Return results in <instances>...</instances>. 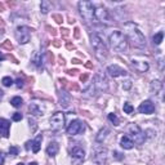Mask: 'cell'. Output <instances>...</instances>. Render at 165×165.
Segmentation results:
<instances>
[{"label":"cell","mask_w":165,"mask_h":165,"mask_svg":"<svg viewBox=\"0 0 165 165\" xmlns=\"http://www.w3.org/2000/svg\"><path fill=\"white\" fill-rule=\"evenodd\" d=\"M70 154H71V159L75 161V165H79L85 159V151L80 146H75L70 151Z\"/></svg>","instance_id":"obj_11"},{"label":"cell","mask_w":165,"mask_h":165,"mask_svg":"<svg viewBox=\"0 0 165 165\" xmlns=\"http://www.w3.org/2000/svg\"><path fill=\"white\" fill-rule=\"evenodd\" d=\"M123 108H124V112H125V113H132L133 111H134V107H133V106L129 103V102H125Z\"/></svg>","instance_id":"obj_30"},{"label":"cell","mask_w":165,"mask_h":165,"mask_svg":"<svg viewBox=\"0 0 165 165\" xmlns=\"http://www.w3.org/2000/svg\"><path fill=\"white\" fill-rule=\"evenodd\" d=\"M128 130H129V134H130L129 138L133 141V143H137V144L144 143V141H146V134H144V132L137 124H130L128 128Z\"/></svg>","instance_id":"obj_5"},{"label":"cell","mask_w":165,"mask_h":165,"mask_svg":"<svg viewBox=\"0 0 165 165\" xmlns=\"http://www.w3.org/2000/svg\"><path fill=\"white\" fill-rule=\"evenodd\" d=\"M29 165H38V163H35V161H32V163H30Z\"/></svg>","instance_id":"obj_44"},{"label":"cell","mask_w":165,"mask_h":165,"mask_svg":"<svg viewBox=\"0 0 165 165\" xmlns=\"http://www.w3.org/2000/svg\"><path fill=\"white\" fill-rule=\"evenodd\" d=\"M3 96H4V92H3V90H1V89H0V98H1Z\"/></svg>","instance_id":"obj_43"},{"label":"cell","mask_w":165,"mask_h":165,"mask_svg":"<svg viewBox=\"0 0 165 165\" xmlns=\"http://www.w3.org/2000/svg\"><path fill=\"white\" fill-rule=\"evenodd\" d=\"M31 62H32L38 69H43V57H41V54L39 52H35L32 54V57H31Z\"/></svg>","instance_id":"obj_22"},{"label":"cell","mask_w":165,"mask_h":165,"mask_svg":"<svg viewBox=\"0 0 165 165\" xmlns=\"http://www.w3.org/2000/svg\"><path fill=\"white\" fill-rule=\"evenodd\" d=\"M79 7V13L82 17L85 22H92L94 21V7L92 1H86V0H81L77 4Z\"/></svg>","instance_id":"obj_4"},{"label":"cell","mask_w":165,"mask_h":165,"mask_svg":"<svg viewBox=\"0 0 165 165\" xmlns=\"http://www.w3.org/2000/svg\"><path fill=\"white\" fill-rule=\"evenodd\" d=\"M90 44H92L97 60L99 62H105L106 58H107V48H106L105 41L102 40V38L97 32L90 34Z\"/></svg>","instance_id":"obj_2"},{"label":"cell","mask_w":165,"mask_h":165,"mask_svg":"<svg viewBox=\"0 0 165 165\" xmlns=\"http://www.w3.org/2000/svg\"><path fill=\"white\" fill-rule=\"evenodd\" d=\"M124 36L129 39V41L133 46L139 49H143L146 46V38L142 34V31L138 29V26L133 22H128L124 25Z\"/></svg>","instance_id":"obj_1"},{"label":"cell","mask_w":165,"mask_h":165,"mask_svg":"<svg viewBox=\"0 0 165 165\" xmlns=\"http://www.w3.org/2000/svg\"><path fill=\"white\" fill-rule=\"evenodd\" d=\"M10 103H12V106H13V107L18 108V107H21V106H22L23 101H22L21 97H13V98L10 99Z\"/></svg>","instance_id":"obj_28"},{"label":"cell","mask_w":165,"mask_h":165,"mask_svg":"<svg viewBox=\"0 0 165 165\" xmlns=\"http://www.w3.org/2000/svg\"><path fill=\"white\" fill-rule=\"evenodd\" d=\"M58 151H60V144L57 142H54V141L49 142L48 147H46V155L50 156V158H53V156H56L58 154Z\"/></svg>","instance_id":"obj_18"},{"label":"cell","mask_w":165,"mask_h":165,"mask_svg":"<svg viewBox=\"0 0 165 165\" xmlns=\"http://www.w3.org/2000/svg\"><path fill=\"white\" fill-rule=\"evenodd\" d=\"M66 117L63 112H56L53 113V116L50 117V129L53 132H60L65 128Z\"/></svg>","instance_id":"obj_7"},{"label":"cell","mask_w":165,"mask_h":165,"mask_svg":"<svg viewBox=\"0 0 165 165\" xmlns=\"http://www.w3.org/2000/svg\"><path fill=\"white\" fill-rule=\"evenodd\" d=\"M86 79H88V75H86V74H85V75H81V76H80V80H81V81H85Z\"/></svg>","instance_id":"obj_40"},{"label":"cell","mask_w":165,"mask_h":165,"mask_svg":"<svg viewBox=\"0 0 165 165\" xmlns=\"http://www.w3.org/2000/svg\"><path fill=\"white\" fill-rule=\"evenodd\" d=\"M18 152H19L18 147H15V146H10V147H9V154H10L12 156H17Z\"/></svg>","instance_id":"obj_34"},{"label":"cell","mask_w":165,"mask_h":165,"mask_svg":"<svg viewBox=\"0 0 165 165\" xmlns=\"http://www.w3.org/2000/svg\"><path fill=\"white\" fill-rule=\"evenodd\" d=\"M17 165H25V164H23V163H18Z\"/></svg>","instance_id":"obj_45"},{"label":"cell","mask_w":165,"mask_h":165,"mask_svg":"<svg viewBox=\"0 0 165 165\" xmlns=\"http://www.w3.org/2000/svg\"><path fill=\"white\" fill-rule=\"evenodd\" d=\"M4 60H5V56L3 53H0V61H4Z\"/></svg>","instance_id":"obj_42"},{"label":"cell","mask_w":165,"mask_h":165,"mask_svg":"<svg viewBox=\"0 0 165 165\" xmlns=\"http://www.w3.org/2000/svg\"><path fill=\"white\" fill-rule=\"evenodd\" d=\"M29 124H30V128H31V132H36L38 129V125H36V121H35L32 117H30L29 119Z\"/></svg>","instance_id":"obj_32"},{"label":"cell","mask_w":165,"mask_h":165,"mask_svg":"<svg viewBox=\"0 0 165 165\" xmlns=\"http://www.w3.org/2000/svg\"><path fill=\"white\" fill-rule=\"evenodd\" d=\"M138 111H139V113H144V115H150V113H154L155 112V105L152 103L150 99L143 101L142 103L139 105Z\"/></svg>","instance_id":"obj_13"},{"label":"cell","mask_w":165,"mask_h":165,"mask_svg":"<svg viewBox=\"0 0 165 165\" xmlns=\"http://www.w3.org/2000/svg\"><path fill=\"white\" fill-rule=\"evenodd\" d=\"M94 21H98L99 23H102V25H107V26L112 23L108 10L101 5L94 8Z\"/></svg>","instance_id":"obj_6"},{"label":"cell","mask_w":165,"mask_h":165,"mask_svg":"<svg viewBox=\"0 0 165 165\" xmlns=\"http://www.w3.org/2000/svg\"><path fill=\"white\" fill-rule=\"evenodd\" d=\"M4 46H5V48H8V49H12V44H9V43H4V44H3Z\"/></svg>","instance_id":"obj_38"},{"label":"cell","mask_w":165,"mask_h":165,"mask_svg":"<svg viewBox=\"0 0 165 165\" xmlns=\"http://www.w3.org/2000/svg\"><path fill=\"white\" fill-rule=\"evenodd\" d=\"M113 154H115V158H116V159H119V160L123 159V156H120L119 152H113Z\"/></svg>","instance_id":"obj_41"},{"label":"cell","mask_w":165,"mask_h":165,"mask_svg":"<svg viewBox=\"0 0 165 165\" xmlns=\"http://www.w3.org/2000/svg\"><path fill=\"white\" fill-rule=\"evenodd\" d=\"M1 82H3L4 86H10V85H13V80H12L10 76H4L3 79H1Z\"/></svg>","instance_id":"obj_29"},{"label":"cell","mask_w":165,"mask_h":165,"mask_svg":"<svg viewBox=\"0 0 165 165\" xmlns=\"http://www.w3.org/2000/svg\"><path fill=\"white\" fill-rule=\"evenodd\" d=\"M71 94L69 92H66V90H61L60 92V105L62 108H67L70 103H71Z\"/></svg>","instance_id":"obj_17"},{"label":"cell","mask_w":165,"mask_h":165,"mask_svg":"<svg viewBox=\"0 0 165 165\" xmlns=\"http://www.w3.org/2000/svg\"><path fill=\"white\" fill-rule=\"evenodd\" d=\"M54 18L57 19V22H58V23H61V22H62V17H61V15H54Z\"/></svg>","instance_id":"obj_37"},{"label":"cell","mask_w":165,"mask_h":165,"mask_svg":"<svg viewBox=\"0 0 165 165\" xmlns=\"http://www.w3.org/2000/svg\"><path fill=\"white\" fill-rule=\"evenodd\" d=\"M130 86H132V81L130 80H127V81L123 82V88L124 89H130Z\"/></svg>","instance_id":"obj_36"},{"label":"cell","mask_w":165,"mask_h":165,"mask_svg":"<svg viewBox=\"0 0 165 165\" xmlns=\"http://www.w3.org/2000/svg\"><path fill=\"white\" fill-rule=\"evenodd\" d=\"M52 9V3L49 1V0H43L41 4H40V10L43 14H46L48 12Z\"/></svg>","instance_id":"obj_26"},{"label":"cell","mask_w":165,"mask_h":165,"mask_svg":"<svg viewBox=\"0 0 165 165\" xmlns=\"http://www.w3.org/2000/svg\"><path fill=\"white\" fill-rule=\"evenodd\" d=\"M29 108H30V113H32L34 116H41L43 115V110L38 103H31Z\"/></svg>","instance_id":"obj_24"},{"label":"cell","mask_w":165,"mask_h":165,"mask_svg":"<svg viewBox=\"0 0 165 165\" xmlns=\"http://www.w3.org/2000/svg\"><path fill=\"white\" fill-rule=\"evenodd\" d=\"M108 120L111 121L113 125H119V119H117V116L115 113H108Z\"/></svg>","instance_id":"obj_31"},{"label":"cell","mask_w":165,"mask_h":165,"mask_svg":"<svg viewBox=\"0 0 165 165\" xmlns=\"http://www.w3.org/2000/svg\"><path fill=\"white\" fill-rule=\"evenodd\" d=\"M163 39H164V32H163V31H160V32H158L156 35H154L152 40H154V44L160 45V44H161V41H163Z\"/></svg>","instance_id":"obj_27"},{"label":"cell","mask_w":165,"mask_h":165,"mask_svg":"<svg viewBox=\"0 0 165 165\" xmlns=\"http://www.w3.org/2000/svg\"><path fill=\"white\" fill-rule=\"evenodd\" d=\"M132 66L134 67V70L137 72H146L148 71V69H150V65H148V62L146 61H137V60H133L132 61Z\"/></svg>","instance_id":"obj_15"},{"label":"cell","mask_w":165,"mask_h":165,"mask_svg":"<svg viewBox=\"0 0 165 165\" xmlns=\"http://www.w3.org/2000/svg\"><path fill=\"white\" fill-rule=\"evenodd\" d=\"M161 89H163V82L160 81V80H154V81H151V85H150V92L152 94H159L160 92H161Z\"/></svg>","instance_id":"obj_19"},{"label":"cell","mask_w":165,"mask_h":165,"mask_svg":"<svg viewBox=\"0 0 165 165\" xmlns=\"http://www.w3.org/2000/svg\"><path fill=\"white\" fill-rule=\"evenodd\" d=\"M107 150L103 147H98L94 150V155H93V160L98 164H105L106 159H107Z\"/></svg>","instance_id":"obj_12"},{"label":"cell","mask_w":165,"mask_h":165,"mask_svg":"<svg viewBox=\"0 0 165 165\" xmlns=\"http://www.w3.org/2000/svg\"><path fill=\"white\" fill-rule=\"evenodd\" d=\"M22 117H23V115L21 112H14L13 116H12V120H13V121H21Z\"/></svg>","instance_id":"obj_33"},{"label":"cell","mask_w":165,"mask_h":165,"mask_svg":"<svg viewBox=\"0 0 165 165\" xmlns=\"http://www.w3.org/2000/svg\"><path fill=\"white\" fill-rule=\"evenodd\" d=\"M85 129H86V127L81 120H74L67 127V134H70V136L81 134V133L85 132Z\"/></svg>","instance_id":"obj_9"},{"label":"cell","mask_w":165,"mask_h":165,"mask_svg":"<svg viewBox=\"0 0 165 165\" xmlns=\"http://www.w3.org/2000/svg\"><path fill=\"white\" fill-rule=\"evenodd\" d=\"M14 35L19 44H27L31 39V30L27 26H18L15 29Z\"/></svg>","instance_id":"obj_8"},{"label":"cell","mask_w":165,"mask_h":165,"mask_svg":"<svg viewBox=\"0 0 165 165\" xmlns=\"http://www.w3.org/2000/svg\"><path fill=\"white\" fill-rule=\"evenodd\" d=\"M107 72H108V75L112 76V77L125 76L128 74L123 67H120V66H117V65H110L107 67Z\"/></svg>","instance_id":"obj_14"},{"label":"cell","mask_w":165,"mask_h":165,"mask_svg":"<svg viewBox=\"0 0 165 165\" xmlns=\"http://www.w3.org/2000/svg\"><path fill=\"white\" fill-rule=\"evenodd\" d=\"M110 44H111L113 50H116V52H119V53H124L128 50L127 38H125L124 34L119 30L112 31V34L110 35Z\"/></svg>","instance_id":"obj_3"},{"label":"cell","mask_w":165,"mask_h":165,"mask_svg":"<svg viewBox=\"0 0 165 165\" xmlns=\"http://www.w3.org/2000/svg\"><path fill=\"white\" fill-rule=\"evenodd\" d=\"M4 164V155L0 152V165H3Z\"/></svg>","instance_id":"obj_39"},{"label":"cell","mask_w":165,"mask_h":165,"mask_svg":"<svg viewBox=\"0 0 165 165\" xmlns=\"http://www.w3.org/2000/svg\"><path fill=\"white\" fill-rule=\"evenodd\" d=\"M15 85H17V88H22V86L25 85V82H23V79H21V77H18V79L15 80Z\"/></svg>","instance_id":"obj_35"},{"label":"cell","mask_w":165,"mask_h":165,"mask_svg":"<svg viewBox=\"0 0 165 165\" xmlns=\"http://www.w3.org/2000/svg\"><path fill=\"white\" fill-rule=\"evenodd\" d=\"M96 86H94L93 84H89L88 86H86L85 89H82V93H81V96L84 97V98H92L96 96Z\"/></svg>","instance_id":"obj_20"},{"label":"cell","mask_w":165,"mask_h":165,"mask_svg":"<svg viewBox=\"0 0 165 165\" xmlns=\"http://www.w3.org/2000/svg\"><path fill=\"white\" fill-rule=\"evenodd\" d=\"M120 146L123 147L124 150H130V148H133V146H134V143L129 138V136H124V137H121V139H120Z\"/></svg>","instance_id":"obj_21"},{"label":"cell","mask_w":165,"mask_h":165,"mask_svg":"<svg viewBox=\"0 0 165 165\" xmlns=\"http://www.w3.org/2000/svg\"><path fill=\"white\" fill-rule=\"evenodd\" d=\"M9 129H10V121L0 117V137L8 138L9 137Z\"/></svg>","instance_id":"obj_16"},{"label":"cell","mask_w":165,"mask_h":165,"mask_svg":"<svg viewBox=\"0 0 165 165\" xmlns=\"http://www.w3.org/2000/svg\"><path fill=\"white\" fill-rule=\"evenodd\" d=\"M110 133V129L108 128H103V129H101L99 132H98V134L96 136V141L98 143H102L103 141L106 139V137H107V134Z\"/></svg>","instance_id":"obj_23"},{"label":"cell","mask_w":165,"mask_h":165,"mask_svg":"<svg viewBox=\"0 0 165 165\" xmlns=\"http://www.w3.org/2000/svg\"><path fill=\"white\" fill-rule=\"evenodd\" d=\"M41 141H43V136L39 134L36 138L32 141V151L35 154H38L39 151H40V147H41Z\"/></svg>","instance_id":"obj_25"},{"label":"cell","mask_w":165,"mask_h":165,"mask_svg":"<svg viewBox=\"0 0 165 165\" xmlns=\"http://www.w3.org/2000/svg\"><path fill=\"white\" fill-rule=\"evenodd\" d=\"M93 85L96 86V89L97 90H99V92H107L108 90V80H107V77L105 76V74H102V72H98L94 75V82H93Z\"/></svg>","instance_id":"obj_10"}]
</instances>
